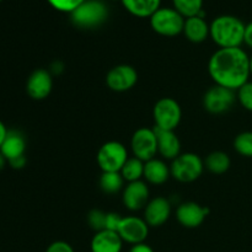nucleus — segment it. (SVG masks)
<instances>
[{"instance_id":"1","label":"nucleus","mask_w":252,"mask_h":252,"mask_svg":"<svg viewBox=\"0 0 252 252\" xmlns=\"http://www.w3.org/2000/svg\"><path fill=\"white\" fill-rule=\"evenodd\" d=\"M208 74L216 85L239 90L251 76L250 56L241 47L218 48L208 61Z\"/></svg>"},{"instance_id":"2","label":"nucleus","mask_w":252,"mask_h":252,"mask_svg":"<svg viewBox=\"0 0 252 252\" xmlns=\"http://www.w3.org/2000/svg\"><path fill=\"white\" fill-rule=\"evenodd\" d=\"M246 25L234 15H220L209 24V37L219 48H236L244 44Z\"/></svg>"},{"instance_id":"3","label":"nucleus","mask_w":252,"mask_h":252,"mask_svg":"<svg viewBox=\"0 0 252 252\" xmlns=\"http://www.w3.org/2000/svg\"><path fill=\"white\" fill-rule=\"evenodd\" d=\"M69 15L74 26L93 30L105 24L108 19V7L102 0H85Z\"/></svg>"},{"instance_id":"4","label":"nucleus","mask_w":252,"mask_h":252,"mask_svg":"<svg viewBox=\"0 0 252 252\" xmlns=\"http://www.w3.org/2000/svg\"><path fill=\"white\" fill-rule=\"evenodd\" d=\"M204 169V160L194 153H181L170 165L171 177L182 184H191L198 180Z\"/></svg>"},{"instance_id":"5","label":"nucleus","mask_w":252,"mask_h":252,"mask_svg":"<svg viewBox=\"0 0 252 252\" xmlns=\"http://www.w3.org/2000/svg\"><path fill=\"white\" fill-rule=\"evenodd\" d=\"M185 17L174 7H160L149 19L155 33L164 37L179 36L184 32Z\"/></svg>"},{"instance_id":"6","label":"nucleus","mask_w":252,"mask_h":252,"mask_svg":"<svg viewBox=\"0 0 252 252\" xmlns=\"http://www.w3.org/2000/svg\"><path fill=\"white\" fill-rule=\"evenodd\" d=\"M128 150L121 142L110 140L97 150L96 161L102 172H120L128 160Z\"/></svg>"},{"instance_id":"7","label":"nucleus","mask_w":252,"mask_h":252,"mask_svg":"<svg viewBox=\"0 0 252 252\" xmlns=\"http://www.w3.org/2000/svg\"><path fill=\"white\" fill-rule=\"evenodd\" d=\"M153 118L155 128L175 130L182 120V108L175 98L161 97L153 107Z\"/></svg>"},{"instance_id":"8","label":"nucleus","mask_w":252,"mask_h":252,"mask_svg":"<svg viewBox=\"0 0 252 252\" xmlns=\"http://www.w3.org/2000/svg\"><path fill=\"white\" fill-rule=\"evenodd\" d=\"M238 101L236 91L223 88L214 84L206 91L202 98L204 110L211 115H223L231 110L234 103Z\"/></svg>"},{"instance_id":"9","label":"nucleus","mask_w":252,"mask_h":252,"mask_svg":"<svg viewBox=\"0 0 252 252\" xmlns=\"http://www.w3.org/2000/svg\"><path fill=\"white\" fill-rule=\"evenodd\" d=\"M130 149L133 157L144 162L157 158L158 140L154 128H138L130 138Z\"/></svg>"},{"instance_id":"10","label":"nucleus","mask_w":252,"mask_h":252,"mask_svg":"<svg viewBox=\"0 0 252 252\" xmlns=\"http://www.w3.org/2000/svg\"><path fill=\"white\" fill-rule=\"evenodd\" d=\"M138 83V71L129 64H118L108 70L106 85L115 93H126L132 90Z\"/></svg>"},{"instance_id":"11","label":"nucleus","mask_w":252,"mask_h":252,"mask_svg":"<svg viewBox=\"0 0 252 252\" xmlns=\"http://www.w3.org/2000/svg\"><path fill=\"white\" fill-rule=\"evenodd\" d=\"M149 228L144 218H139L135 216L122 217L120 226H118V235L123 240V243L137 245V244L145 243L149 235Z\"/></svg>"},{"instance_id":"12","label":"nucleus","mask_w":252,"mask_h":252,"mask_svg":"<svg viewBox=\"0 0 252 252\" xmlns=\"http://www.w3.org/2000/svg\"><path fill=\"white\" fill-rule=\"evenodd\" d=\"M150 201L149 186L145 181L129 182L123 189L122 202L126 208L130 212H137L144 209Z\"/></svg>"},{"instance_id":"13","label":"nucleus","mask_w":252,"mask_h":252,"mask_svg":"<svg viewBox=\"0 0 252 252\" xmlns=\"http://www.w3.org/2000/svg\"><path fill=\"white\" fill-rule=\"evenodd\" d=\"M172 213V203L166 197L152 198L144 208V220L150 228H158L166 223Z\"/></svg>"},{"instance_id":"14","label":"nucleus","mask_w":252,"mask_h":252,"mask_svg":"<svg viewBox=\"0 0 252 252\" xmlns=\"http://www.w3.org/2000/svg\"><path fill=\"white\" fill-rule=\"evenodd\" d=\"M53 90V75L47 69H36L27 79L26 91L32 100L41 101Z\"/></svg>"},{"instance_id":"15","label":"nucleus","mask_w":252,"mask_h":252,"mask_svg":"<svg viewBox=\"0 0 252 252\" xmlns=\"http://www.w3.org/2000/svg\"><path fill=\"white\" fill-rule=\"evenodd\" d=\"M208 214V207H203L196 202H184V203H180L176 209L177 221L187 229L201 226Z\"/></svg>"},{"instance_id":"16","label":"nucleus","mask_w":252,"mask_h":252,"mask_svg":"<svg viewBox=\"0 0 252 252\" xmlns=\"http://www.w3.org/2000/svg\"><path fill=\"white\" fill-rule=\"evenodd\" d=\"M158 140V154L164 160H174L181 154V142L175 130H164L155 128Z\"/></svg>"},{"instance_id":"17","label":"nucleus","mask_w":252,"mask_h":252,"mask_svg":"<svg viewBox=\"0 0 252 252\" xmlns=\"http://www.w3.org/2000/svg\"><path fill=\"white\" fill-rule=\"evenodd\" d=\"M122 249L123 240L117 231L101 230L91 239V252H122Z\"/></svg>"},{"instance_id":"18","label":"nucleus","mask_w":252,"mask_h":252,"mask_svg":"<svg viewBox=\"0 0 252 252\" xmlns=\"http://www.w3.org/2000/svg\"><path fill=\"white\" fill-rule=\"evenodd\" d=\"M171 177V171H170V165L165 162L164 159H154L144 162V177L147 184L154 185V186H160L164 185L167 180Z\"/></svg>"},{"instance_id":"19","label":"nucleus","mask_w":252,"mask_h":252,"mask_svg":"<svg viewBox=\"0 0 252 252\" xmlns=\"http://www.w3.org/2000/svg\"><path fill=\"white\" fill-rule=\"evenodd\" d=\"M0 152L6 158L7 162L16 158L24 157L25 152H26V138L20 130H9L6 138L0 147Z\"/></svg>"},{"instance_id":"20","label":"nucleus","mask_w":252,"mask_h":252,"mask_svg":"<svg viewBox=\"0 0 252 252\" xmlns=\"http://www.w3.org/2000/svg\"><path fill=\"white\" fill-rule=\"evenodd\" d=\"M209 30L211 27L206 21V17L193 16L185 20L182 33L192 43H202L209 37Z\"/></svg>"},{"instance_id":"21","label":"nucleus","mask_w":252,"mask_h":252,"mask_svg":"<svg viewBox=\"0 0 252 252\" xmlns=\"http://www.w3.org/2000/svg\"><path fill=\"white\" fill-rule=\"evenodd\" d=\"M121 2L130 15L139 19H150L161 7V0H121Z\"/></svg>"},{"instance_id":"22","label":"nucleus","mask_w":252,"mask_h":252,"mask_svg":"<svg viewBox=\"0 0 252 252\" xmlns=\"http://www.w3.org/2000/svg\"><path fill=\"white\" fill-rule=\"evenodd\" d=\"M231 160L226 153L217 150V152H212L207 155L206 160H204V167L208 170L211 174L214 175H223L230 169Z\"/></svg>"},{"instance_id":"23","label":"nucleus","mask_w":252,"mask_h":252,"mask_svg":"<svg viewBox=\"0 0 252 252\" xmlns=\"http://www.w3.org/2000/svg\"><path fill=\"white\" fill-rule=\"evenodd\" d=\"M125 182L121 172H102L98 179V186L103 193L115 194L125 189Z\"/></svg>"},{"instance_id":"24","label":"nucleus","mask_w":252,"mask_h":252,"mask_svg":"<svg viewBox=\"0 0 252 252\" xmlns=\"http://www.w3.org/2000/svg\"><path fill=\"white\" fill-rule=\"evenodd\" d=\"M120 172L127 184L140 181L144 177V161L135 157L128 158Z\"/></svg>"},{"instance_id":"25","label":"nucleus","mask_w":252,"mask_h":252,"mask_svg":"<svg viewBox=\"0 0 252 252\" xmlns=\"http://www.w3.org/2000/svg\"><path fill=\"white\" fill-rule=\"evenodd\" d=\"M172 5L185 19L198 16L203 11V0H172Z\"/></svg>"},{"instance_id":"26","label":"nucleus","mask_w":252,"mask_h":252,"mask_svg":"<svg viewBox=\"0 0 252 252\" xmlns=\"http://www.w3.org/2000/svg\"><path fill=\"white\" fill-rule=\"evenodd\" d=\"M234 149L239 155L244 158H252V132L239 133L234 139Z\"/></svg>"},{"instance_id":"27","label":"nucleus","mask_w":252,"mask_h":252,"mask_svg":"<svg viewBox=\"0 0 252 252\" xmlns=\"http://www.w3.org/2000/svg\"><path fill=\"white\" fill-rule=\"evenodd\" d=\"M106 216L107 213L101 209H93L88 214V223L95 233L101 230H106Z\"/></svg>"},{"instance_id":"28","label":"nucleus","mask_w":252,"mask_h":252,"mask_svg":"<svg viewBox=\"0 0 252 252\" xmlns=\"http://www.w3.org/2000/svg\"><path fill=\"white\" fill-rule=\"evenodd\" d=\"M236 98L246 111L252 112V81L249 80L239 90H236Z\"/></svg>"},{"instance_id":"29","label":"nucleus","mask_w":252,"mask_h":252,"mask_svg":"<svg viewBox=\"0 0 252 252\" xmlns=\"http://www.w3.org/2000/svg\"><path fill=\"white\" fill-rule=\"evenodd\" d=\"M48 4L57 11L71 14L79 5L83 4L85 0H47Z\"/></svg>"},{"instance_id":"30","label":"nucleus","mask_w":252,"mask_h":252,"mask_svg":"<svg viewBox=\"0 0 252 252\" xmlns=\"http://www.w3.org/2000/svg\"><path fill=\"white\" fill-rule=\"evenodd\" d=\"M121 220H122L121 214L115 213V212H107V216H106V230L117 231Z\"/></svg>"},{"instance_id":"31","label":"nucleus","mask_w":252,"mask_h":252,"mask_svg":"<svg viewBox=\"0 0 252 252\" xmlns=\"http://www.w3.org/2000/svg\"><path fill=\"white\" fill-rule=\"evenodd\" d=\"M46 252H75L73 246L69 243L63 240H57L49 244L48 248L46 249Z\"/></svg>"},{"instance_id":"32","label":"nucleus","mask_w":252,"mask_h":252,"mask_svg":"<svg viewBox=\"0 0 252 252\" xmlns=\"http://www.w3.org/2000/svg\"><path fill=\"white\" fill-rule=\"evenodd\" d=\"M244 44L252 49V21L246 24L245 33H244Z\"/></svg>"},{"instance_id":"33","label":"nucleus","mask_w":252,"mask_h":252,"mask_svg":"<svg viewBox=\"0 0 252 252\" xmlns=\"http://www.w3.org/2000/svg\"><path fill=\"white\" fill-rule=\"evenodd\" d=\"M26 161H27L26 157L24 155V157H20V158H16V159H14V160H10L7 164H9L12 169L20 170V169H22V167H25Z\"/></svg>"},{"instance_id":"34","label":"nucleus","mask_w":252,"mask_h":252,"mask_svg":"<svg viewBox=\"0 0 252 252\" xmlns=\"http://www.w3.org/2000/svg\"><path fill=\"white\" fill-rule=\"evenodd\" d=\"M129 252H154L152 246H149L148 244L142 243V244H137V245H132Z\"/></svg>"},{"instance_id":"35","label":"nucleus","mask_w":252,"mask_h":252,"mask_svg":"<svg viewBox=\"0 0 252 252\" xmlns=\"http://www.w3.org/2000/svg\"><path fill=\"white\" fill-rule=\"evenodd\" d=\"M7 132H9V129H7L6 126L4 125V122L0 120V147H1L2 142H4V139L6 138Z\"/></svg>"},{"instance_id":"36","label":"nucleus","mask_w":252,"mask_h":252,"mask_svg":"<svg viewBox=\"0 0 252 252\" xmlns=\"http://www.w3.org/2000/svg\"><path fill=\"white\" fill-rule=\"evenodd\" d=\"M7 164V160H6V158L4 157V154H2L1 152H0V171H1L2 169H4L5 167V165Z\"/></svg>"},{"instance_id":"37","label":"nucleus","mask_w":252,"mask_h":252,"mask_svg":"<svg viewBox=\"0 0 252 252\" xmlns=\"http://www.w3.org/2000/svg\"><path fill=\"white\" fill-rule=\"evenodd\" d=\"M250 71H251V76H252V54L250 56Z\"/></svg>"},{"instance_id":"38","label":"nucleus","mask_w":252,"mask_h":252,"mask_svg":"<svg viewBox=\"0 0 252 252\" xmlns=\"http://www.w3.org/2000/svg\"><path fill=\"white\" fill-rule=\"evenodd\" d=\"M0 1H1V0H0Z\"/></svg>"}]
</instances>
